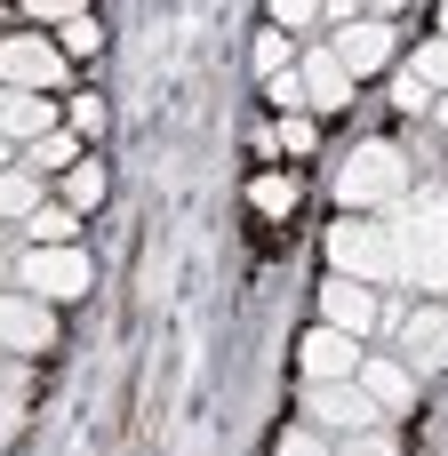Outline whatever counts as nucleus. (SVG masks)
<instances>
[{
    "label": "nucleus",
    "instance_id": "nucleus-1",
    "mask_svg": "<svg viewBox=\"0 0 448 456\" xmlns=\"http://www.w3.org/2000/svg\"><path fill=\"white\" fill-rule=\"evenodd\" d=\"M329 256H337V273H353V281H401V232L377 224V216H345V224L329 232Z\"/></svg>",
    "mask_w": 448,
    "mask_h": 456
},
{
    "label": "nucleus",
    "instance_id": "nucleus-2",
    "mask_svg": "<svg viewBox=\"0 0 448 456\" xmlns=\"http://www.w3.org/2000/svg\"><path fill=\"white\" fill-rule=\"evenodd\" d=\"M401 192H409V160H401L393 144H361V152L345 160V176H337V200L361 208V216L385 208V200H401Z\"/></svg>",
    "mask_w": 448,
    "mask_h": 456
},
{
    "label": "nucleus",
    "instance_id": "nucleus-3",
    "mask_svg": "<svg viewBox=\"0 0 448 456\" xmlns=\"http://www.w3.org/2000/svg\"><path fill=\"white\" fill-rule=\"evenodd\" d=\"M305 409H313V425H337V433H377V425H385V401H377L361 377L313 385V393H305Z\"/></svg>",
    "mask_w": 448,
    "mask_h": 456
},
{
    "label": "nucleus",
    "instance_id": "nucleus-4",
    "mask_svg": "<svg viewBox=\"0 0 448 456\" xmlns=\"http://www.w3.org/2000/svg\"><path fill=\"white\" fill-rule=\"evenodd\" d=\"M24 289L48 297V305L88 297V256H80V248H32V256H24Z\"/></svg>",
    "mask_w": 448,
    "mask_h": 456
},
{
    "label": "nucleus",
    "instance_id": "nucleus-5",
    "mask_svg": "<svg viewBox=\"0 0 448 456\" xmlns=\"http://www.w3.org/2000/svg\"><path fill=\"white\" fill-rule=\"evenodd\" d=\"M0 337H8V353H16V361L48 353V345H56V313H48V297H32V289H24V297H8V305H0Z\"/></svg>",
    "mask_w": 448,
    "mask_h": 456
},
{
    "label": "nucleus",
    "instance_id": "nucleus-6",
    "mask_svg": "<svg viewBox=\"0 0 448 456\" xmlns=\"http://www.w3.org/2000/svg\"><path fill=\"white\" fill-rule=\"evenodd\" d=\"M337 56H345V72L353 80H369V72H385L393 64V32H385V16H353V24H337V40H329Z\"/></svg>",
    "mask_w": 448,
    "mask_h": 456
},
{
    "label": "nucleus",
    "instance_id": "nucleus-7",
    "mask_svg": "<svg viewBox=\"0 0 448 456\" xmlns=\"http://www.w3.org/2000/svg\"><path fill=\"white\" fill-rule=\"evenodd\" d=\"M0 72H8V88H40V96H48V88L64 80V48H48L40 32H24V40L0 48Z\"/></svg>",
    "mask_w": 448,
    "mask_h": 456
},
{
    "label": "nucleus",
    "instance_id": "nucleus-8",
    "mask_svg": "<svg viewBox=\"0 0 448 456\" xmlns=\"http://www.w3.org/2000/svg\"><path fill=\"white\" fill-rule=\"evenodd\" d=\"M361 361H369V353H361V337H345V329H329V321L305 337V385H337V377H361Z\"/></svg>",
    "mask_w": 448,
    "mask_h": 456
},
{
    "label": "nucleus",
    "instance_id": "nucleus-9",
    "mask_svg": "<svg viewBox=\"0 0 448 456\" xmlns=\"http://www.w3.org/2000/svg\"><path fill=\"white\" fill-rule=\"evenodd\" d=\"M321 321H329V329H345V337H369V329H377V297H369V281L337 273V281L321 289Z\"/></svg>",
    "mask_w": 448,
    "mask_h": 456
},
{
    "label": "nucleus",
    "instance_id": "nucleus-10",
    "mask_svg": "<svg viewBox=\"0 0 448 456\" xmlns=\"http://www.w3.org/2000/svg\"><path fill=\"white\" fill-rule=\"evenodd\" d=\"M401 361L409 369H448V305H425L401 321Z\"/></svg>",
    "mask_w": 448,
    "mask_h": 456
},
{
    "label": "nucleus",
    "instance_id": "nucleus-11",
    "mask_svg": "<svg viewBox=\"0 0 448 456\" xmlns=\"http://www.w3.org/2000/svg\"><path fill=\"white\" fill-rule=\"evenodd\" d=\"M305 88H313V112H337V104H353V72H345V56L329 48V40H313L305 48Z\"/></svg>",
    "mask_w": 448,
    "mask_h": 456
},
{
    "label": "nucleus",
    "instance_id": "nucleus-12",
    "mask_svg": "<svg viewBox=\"0 0 448 456\" xmlns=\"http://www.w3.org/2000/svg\"><path fill=\"white\" fill-rule=\"evenodd\" d=\"M0 128H8V144H40V136H56V128H64V112H56L40 88H8Z\"/></svg>",
    "mask_w": 448,
    "mask_h": 456
},
{
    "label": "nucleus",
    "instance_id": "nucleus-13",
    "mask_svg": "<svg viewBox=\"0 0 448 456\" xmlns=\"http://www.w3.org/2000/svg\"><path fill=\"white\" fill-rule=\"evenodd\" d=\"M361 385H369L385 409H409V401H417V369H409V361H361Z\"/></svg>",
    "mask_w": 448,
    "mask_h": 456
},
{
    "label": "nucleus",
    "instance_id": "nucleus-14",
    "mask_svg": "<svg viewBox=\"0 0 448 456\" xmlns=\"http://www.w3.org/2000/svg\"><path fill=\"white\" fill-rule=\"evenodd\" d=\"M401 281H417V289L448 297V248H417V240H401Z\"/></svg>",
    "mask_w": 448,
    "mask_h": 456
},
{
    "label": "nucleus",
    "instance_id": "nucleus-15",
    "mask_svg": "<svg viewBox=\"0 0 448 456\" xmlns=\"http://www.w3.org/2000/svg\"><path fill=\"white\" fill-rule=\"evenodd\" d=\"M0 208H8L16 224H32V216H40V176H32V168H8V176H0Z\"/></svg>",
    "mask_w": 448,
    "mask_h": 456
},
{
    "label": "nucleus",
    "instance_id": "nucleus-16",
    "mask_svg": "<svg viewBox=\"0 0 448 456\" xmlns=\"http://www.w3.org/2000/svg\"><path fill=\"white\" fill-rule=\"evenodd\" d=\"M24 232H32V248H72V232H80V208H40Z\"/></svg>",
    "mask_w": 448,
    "mask_h": 456
},
{
    "label": "nucleus",
    "instance_id": "nucleus-17",
    "mask_svg": "<svg viewBox=\"0 0 448 456\" xmlns=\"http://www.w3.org/2000/svg\"><path fill=\"white\" fill-rule=\"evenodd\" d=\"M297 64H305V48H297L289 32H265V40H257V72H265V80H273V72H297Z\"/></svg>",
    "mask_w": 448,
    "mask_h": 456
},
{
    "label": "nucleus",
    "instance_id": "nucleus-18",
    "mask_svg": "<svg viewBox=\"0 0 448 456\" xmlns=\"http://www.w3.org/2000/svg\"><path fill=\"white\" fill-rule=\"evenodd\" d=\"M24 168H80V136H72V128H56V136H40Z\"/></svg>",
    "mask_w": 448,
    "mask_h": 456
},
{
    "label": "nucleus",
    "instance_id": "nucleus-19",
    "mask_svg": "<svg viewBox=\"0 0 448 456\" xmlns=\"http://www.w3.org/2000/svg\"><path fill=\"white\" fill-rule=\"evenodd\" d=\"M96 200H104V168H88V160L64 168V208H96Z\"/></svg>",
    "mask_w": 448,
    "mask_h": 456
},
{
    "label": "nucleus",
    "instance_id": "nucleus-20",
    "mask_svg": "<svg viewBox=\"0 0 448 456\" xmlns=\"http://www.w3.org/2000/svg\"><path fill=\"white\" fill-rule=\"evenodd\" d=\"M248 200H257L265 216H289V208H297V176H257V184H248Z\"/></svg>",
    "mask_w": 448,
    "mask_h": 456
},
{
    "label": "nucleus",
    "instance_id": "nucleus-21",
    "mask_svg": "<svg viewBox=\"0 0 448 456\" xmlns=\"http://www.w3.org/2000/svg\"><path fill=\"white\" fill-rule=\"evenodd\" d=\"M265 96H273L281 112H305V104H313V88H305V64H297V72H273V80H265Z\"/></svg>",
    "mask_w": 448,
    "mask_h": 456
},
{
    "label": "nucleus",
    "instance_id": "nucleus-22",
    "mask_svg": "<svg viewBox=\"0 0 448 456\" xmlns=\"http://www.w3.org/2000/svg\"><path fill=\"white\" fill-rule=\"evenodd\" d=\"M393 104H401V112H433V104H441V88L409 64V72H401V88H393Z\"/></svg>",
    "mask_w": 448,
    "mask_h": 456
},
{
    "label": "nucleus",
    "instance_id": "nucleus-23",
    "mask_svg": "<svg viewBox=\"0 0 448 456\" xmlns=\"http://www.w3.org/2000/svg\"><path fill=\"white\" fill-rule=\"evenodd\" d=\"M417 72H425V80H433V88L448 96V32H441V40H425V48H417Z\"/></svg>",
    "mask_w": 448,
    "mask_h": 456
},
{
    "label": "nucleus",
    "instance_id": "nucleus-24",
    "mask_svg": "<svg viewBox=\"0 0 448 456\" xmlns=\"http://www.w3.org/2000/svg\"><path fill=\"white\" fill-rule=\"evenodd\" d=\"M88 48H104V32H96L88 16H72V24H64V56H88Z\"/></svg>",
    "mask_w": 448,
    "mask_h": 456
},
{
    "label": "nucleus",
    "instance_id": "nucleus-25",
    "mask_svg": "<svg viewBox=\"0 0 448 456\" xmlns=\"http://www.w3.org/2000/svg\"><path fill=\"white\" fill-rule=\"evenodd\" d=\"M273 16H281V32H305L321 16V0H273Z\"/></svg>",
    "mask_w": 448,
    "mask_h": 456
},
{
    "label": "nucleus",
    "instance_id": "nucleus-26",
    "mask_svg": "<svg viewBox=\"0 0 448 456\" xmlns=\"http://www.w3.org/2000/svg\"><path fill=\"white\" fill-rule=\"evenodd\" d=\"M281 144H289V152H313V120L289 112V120H281Z\"/></svg>",
    "mask_w": 448,
    "mask_h": 456
},
{
    "label": "nucleus",
    "instance_id": "nucleus-27",
    "mask_svg": "<svg viewBox=\"0 0 448 456\" xmlns=\"http://www.w3.org/2000/svg\"><path fill=\"white\" fill-rule=\"evenodd\" d=\"M24 393H32V369H24V361H16V369H8V425H16V417H24Z\"/></svg>",
    "mask_w": 448,
    "mask_h": 456
},
{
    "label": "nucleus",
    "instance_id": "nucleus-28",
    "mask_svg": "<svg viewBox=\"0 0 448 456\" xmlns=\"http://www.w3.org/2000/svg\"><path fill=\"white\" fill-rule=\"evenodd\" d=\"M24 8H32L40 24H72V16H80V0H24Z\"/></svg>",
    "mask_w": 448,
    "mask_h": 456
},
{
    "label": "nucleus",
    "instance_id": "nucleus-29",
    "mask_svg": "<svg viewBox=\"0 0 448 456\" xmlns=\"http://www.w3.org/2000/svg\"><path fill=\"white\" fill-rule=\"evenodd\" d=\"M345 456H401V449H393L385 433H353V441H345Z\"/></svg>",
    "mask_w": 448,
    "mask_h": 456
},
{
    "label": "nucleus",
    "instance_id": "nucleus-30",
    "mask_svg": "<svg viewBox=\"0 0 448 456\" xmlns=\"http://www.w3.org/2000/svg\"><path fill=\"white\" fill-rule=\"evenodd\" d=\"M72 128H80V136H96V128H104V104H96V96H80V104H72Z\"/></svg>",
    "mask_w": 448,
    "mask_h": 456
},
{
    "label": "nucleus",
    "instance_id": "nucleus-31",
    "mask_svg": "<svg viewBox=\"0 0 448 456\" xmlns=\"http://www.w3.org/2000/svg\"><path fill=\"white\" fill-rule=\"evenodd\" d=\"M281 456H329V449H321L313 433H289V441H281Z\"/></svg>",
    "mask_w": 448,
    "mask_h": 456
},
{
    "label": "nucleus",
    "instance_id": "nucleus-32",
    "mask_svg": "<svg viewBox=\"0 0 448 456\" xmlns=\"http://www.w3.org/2000/svg\"><path fill=\"white\" fill-rule=\"evenodd\" d=\"M321 8H329L337 24H353V16H361V0H321Z\"/></svg>",
    "mask_w": 448,
    "mask_h": 456
},
{
    "label": "nucleus",
    "instance_id": "nucleus-33",
    "mask_svg": "<svg viewBox=\"0 0 448 456\" xmlns=\"http://www.w3.org/2000/svg\"><path fill=\"white\" fill-rule=\"evenodd\" d=\"M361 8H369V16H393V8H409V0H361Z\"/></svg>",
    "mask_w": 448,
    "mask_h": 456
},
{
    "label": "nucleus",
    "instance_id": "nucleus-34",
    "mask_svg": "<svg viewBox=\"0 0 448 456\" xmlns=\"http://www.w3.org/2000/svg\"><path fill=\"white\" fill-rule=\"evenodd\" d=\"M433 112H441V120H448V96H441V104H433Z\"/></svg>",
    "mask_w": 448,
    "mask_h": 456
},
{
    "label": "nucleus",
    "instance_id": "nucleus-35",
    "mask_svg": "<svg viewBox=\"0 0 448 456\" xmlns=\"http://www.w3.org/2000/svg\"><path fill=\"white\" fill-rule=\"evenodd\" d=\"M441 32H448V0H441Z\"/></svg>",
    "mask_w": 448,
    "mask_h": 456
}]
</instances>
